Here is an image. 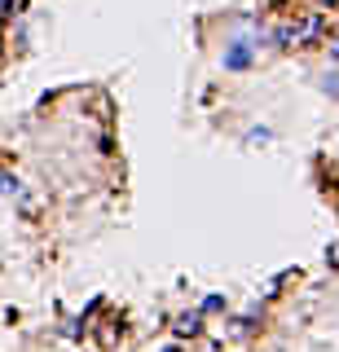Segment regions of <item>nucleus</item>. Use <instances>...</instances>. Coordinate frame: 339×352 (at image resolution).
<instances>
[{"label":"nucleus","instance_id":"f257e3e1","mask_svg":"<svg viewBox=\"0 0 339 352\" xmlns=\"http://www.w3.org/2000/svg\"><path fill=\"white\" fill-rule=\"evenodd\" d=\"M247 62H251V49H247V44H234V49H229V58H225V66H234V71H243Z\"/></svg>","mask_w":339,"mask_h":352}]
</instances>
